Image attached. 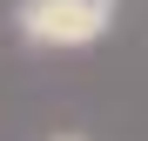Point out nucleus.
<instances>
[{"instance_id": "f257e3e1", "label": "nucleus", "mask_w": 148, "mask_h": 141, "mask_svg": "<svg viewBox=\"0 0 148 141\" xmlns=\"http://www.w3.org/2000/svg\"><path fill=\"white\" fill-rule=\"evenodd\" d=\"M108 27L114 20L81 0H14V34L40 54H81V47L108 40Z\"/></svg>"}, {"instance_id": "f03ea898", "label": "nucleus", "mask_w": 148, "mask_h": 141, "mask_svg": "<svg viewBox=\"0 0 148 141\" xmlns=\"http://www.w3.org/2000/svg\"><path fill=\"white\" fill-rule=\"evenodd\" d=\"M81 7H94V14H108V20H114V7H121V0H81Z\"/></svg>"}, {"instance_id": "7ed1b4c3", "label": "nucleus", "mask_w": 148, "mask_h": 141, "mask_svg": "<svg viewBox=\"0 0 148 141\" xmlns=\"http://www.w3.org/2000/svg\"><path fill=\"white\" fill-rule=\"evenodd\" d=\"M54 141H88V134H54Z\"/></svg>"}]
</instances>
